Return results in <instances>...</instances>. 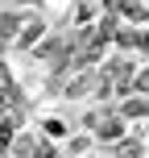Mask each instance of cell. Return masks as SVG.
Returning a JSON list of instances; mask_svg holds the SVG:
<instances>
[{
    "mask_svg": "<svg viewBox=\"0 0 149 158\" xmlns=\"http://www.w3.org/2000/svg\"><path fill=\"white\" fill-rule=\"evenodd\" d=\"M124 112H128V117H137V112H149V100H141V104H128Z\"/></svg>",
    "mask_w": 149,
    "mask_h": 158,
    "instance_id": "6da1fadb",
    "label": "cell"
}]
</instances>
